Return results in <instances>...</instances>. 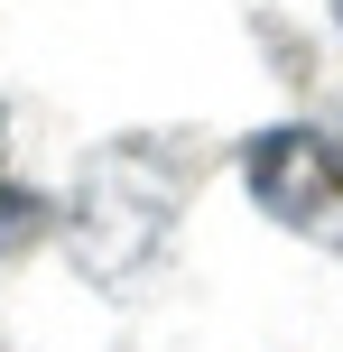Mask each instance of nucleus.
Wrapping results in <instances>:
<instances>
[{
	"instance_id": "obj_1",
	"label": "nucleus",
	"mask_w": 343,
	"mask_h": 352,
	"mask_svg": "<svg viewBox=\"0 0 343 352\" xmlns=\"http://www.w3.org/2000/svg\"><path fill=\"white\" fill-rule=\"evenodd\" d=\"M186 195H195L186 140H167V130H121V140H102L84 167H74L65 213H56V241H65V260L84 269V287L140 297V287L167 269V250H177Z\"/></svg>"
},
{
	"instance_id": "obj_3",
	"label": "nucleus",
	"mask_w": 343,
	"mask_h": 352,
	"mask_svg": "<svg viewBox=\"0 0 343 352\" xmlns=\"http://www.w3.org/2000/svg\"><path fill=\"white\" fill-rule=\"evenodd\" d=\"M28 223H47V213H37V204H19V186H10V176H0V241H19V232H28Z\"/></svg>"
},
{
	"instance_id": "obj_2",
	"label": "nucleus",
	"mask_w": 343,
	"mask_h": 352,
	"mask_svg": "<svg viewBox=\"0 0 343 352\" xmlns=\"http://www.w3.org/2000/svg\"><path fill=\"white\" fill-rule=\"evenodd\" d=\"M241 186H251L260 223L297 232L307 250H343V148L307 121H269L241 140Z\"/></svg>"
},
{
	"instance_id": "obj_4",
	"label": "nucleus",
	"mask_w": 343,
	"mask_h": 352,
	"mask_svg": "<svg viewBox=\"0 0 343 352\" xmlns=\"http://www.w3.org/2000/svg\"><path fill=\"white\" fill-rule=\"evenodd\" d=\"M334 28H343V0H334Z\"/></svg>"
}]
</instances>
